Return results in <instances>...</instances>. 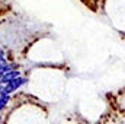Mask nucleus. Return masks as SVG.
Segmentation results:
<instances>
[{
	"label": "nucleus",
	"instance_id": "1",
	"mask_svg": "<svg viewBox=\"0 0 125 124\" xmlns=\"http://www.w3.org/2000/svg\"><path fill=\"white\" fill-rule=\"evenodd\" d=\"M28 83V77H22V76H19V77H16V79H13V80H10L9 83H6L4 85V93H13L16 92L19 88H22L23 85H26Z\"/></svg>",
	"mask_w": 125,
	"mask_h": 124
},
{
	"label": "nucleus",
	"instance_id": "2",
	"mask_svg": "<svg viewBox=\"0 0 125 124\" xmlns=\"http://www.w3.org/2000/svg\"><path fill=\"white\" fill-rule=\"evenodd\" d=\"M19 76H22V73H21V70H19V69L9 70V72H6V73L0 74V83H1V85H6V83H9L10 80L16 79V77H19Z\"/></svg>",
	"mask_w": 125,
	"mask_h": 124
},
{
	"label": "nucleus",
	"instance_id": "3",
	"mask_svg": "<svg viewBox=\"0 0 125 124\" xmlns=\"http://www.w3.org/2000/svg\"><path fill=\"white\" fill-rule=\"evenodd\" d=\"M9 102H10V95H9V93H3V95L0 96V111H3V110L7 107Z\"/></svg>",
	"mask_w": 125,
	"mask_h": 124
},
{
	"label": "nucleus",
	"instance_id": "4",
	"mask_svg": "<svg viewBox=\"0 0 125 124\" xmlns=\"http://www.w3.org/2000/svg\"><path fill=\"white\" fill-rule=\"evenodd\" d=\"M3 93H4V85H1V83H0V96H1Z\"/></svg>",
	"mask_w": 125,
	"mask_h": 124
},
{
	"label": "nucleus",
	"instance_id": "5",
	"mask_svg": "<svg viewBox=\"0 0 125 124\" xmlns=\"http://www.w3.org/2000/svg\"><path fill=\"white\" fill-rule=\"evenodd\" d=\"M0 51H3V48H1V45H0Z\"/></svg>",
	"mask_w": 125,
	"mask_h": 124
}]
</instances>
